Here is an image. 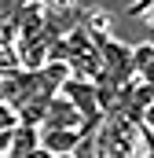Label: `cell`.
I'll use <instances>...</instances> for the list:
<instances>
[{
	"instance_id": "1",
	"label": "cell",
	"mask_w": 154,
	"mask_h": 158,
	"mask_svg": "<svg viewBox=\"0 0 154 158\" xmlns=\"http://www.w3.org/2000/svg\"><path fill=\"white\" fill-rule=\"evenodd\" d=\"M95 158H154V132L121 114H107L95 129Z\"/></svg>"
},
{
	"instance_id": "2",
	"label": "cell",
	"mask_w": 154,
	"mask_h": 158,
	"mask_svg": "<svg viewBox=\"0 0 154 158\" xmlns=\"http://www.w3.org/2000/svg\"><path fill=\"white\" fill-rule=\"evenodd\" d=\"M59 96H63V99H66L88 125H99V121H103V110H99V103H95V85H92V81L66 77L63 88H59Z\"/></svg>"
},
{
	"instance_id": "3",
	"label": "cell",
	"mask_w": 154,
	"mask_h": 158,
	"mask_svg": "<svg viewBox=\"0 0 154 158\" xmlns=\"http://www.w3.org/2000/svg\"><path fill=\"white\" fill-rule=\"evenodd\" d=\"M99 63H103V77L114 81V85H128L132 77V48L128 44H121V40H107V44H99Z\"/></svg>"
},
{
	"instance_id": "4",
	"label": "cell",
	"mask_w": 154,
	"mask_h": 158,
	"mask_svg": "<svg viewBox=\"0 0 154 158\" xmlns=\"http://www.w3.org/2000/svg\"><path fill=\"white\" fill-rule=\"evenodd\" d=\"M88 121L77 114L74 107L63 99V96H55L51 103H48V110H44V118H40V132H77V129H84Z\"/></svg>"
},
{
	"instance_id": "5",
	"label": "cell",
	"mask_w": 154,
	"mask_h": 158,
	"mask_svg": "<svg viewBox=\"0 0 154 158\" xmlns=\"http://www.w3.org/2000/svg\"><path fill=\"white\" fill-rule=\"evenodd\" d=\"M81 30L95 40V48H99V44H107V40L114 37V19H110L107 7H81Z\"/></svg>"
},
{
	"instance_id": "6",
	"label": "cell",
	"mask_w": 154,
	"mask_h": 158,
	"mask_svg": "<svg viewBox=\"0 0 154 158\" xmlns=\"http://www.w3.org/2000/svg\"><path fill=\"white\" fill-rule=\"evenodd\" d=\"M40 147V132L37 125H15L11 129V140H7V158H30L33 151Z\"/></svg>"
},
{
	"instance_id": "7",
	"label": "cell",
	"mask_w": 154,
	"mask_h": 158,
	"mask_svg": "<svg viewBox=\"0 0 154 158\" xmlns=\"http://www.w3.org/2000/svg\"><path fill=\"white\" fill-rule=\"evenodd\" d=\"M84 129H77V132H40H40V151H48V155H55V158H70L74 147H77V140L84 136Z\"/></svg>"
},
{
	"instance_id": "8",
	"label": "cell",
	"mask_w": 154,
	"mask_h": 158,
	"mask_svg": "<svg viewBox=\"0 0 154 158\" xmlns=\"http://www.w3.org/2000/svg\"><path fill=\"white\" fill-rule=\"evenodd\" d=\"M132 77L147 88H154V48L151 44H132Z\"/></svg>"
},
{
	"instance_id": "9",
	"label": "cell",
	"mask_w": 154,
	"mask_h": 158,
	"mask_svg": "<svg viewBox=\"0 0 154 158\" xmlns=\"http://www.w3.org/2000/svg\"><path fill=\"white\" fill-rule=\"evenodd\" d=\"M95 129H99V125H88V129H84V136L77 140V147H74L70 158H95Z\"/></svg>"
},
{
	"instance_id": "10",
	"label": "cell",
	"mask_w": 154,
	"mask_h": 158,
	"mask_svg": "<svg viewBox=\"0 0 154 158\" xmlns=\"http://www.w3.org/2000/svg\"><path fill=\"white\" fill-rule=\"evenodd\" d=\"M15 125H18V114H15L7 103H0V132H11Z\"/></svg>"
},
{
	"instance_id": "11",
	"label": "cell",
	"mask_w": 154,
	"mask_h": 158,
	"mask_svg": "<svg viewBox=\"0 0 154 158\" xmlns=\"http://www.w3.org/2000/svg\"><path fill=\"white\" fill-rule=\"evenodd\" d=\"M143 125L154 132V107H147V110H143Z\"/></svg>"
},
{
	"instance_id": "12",
	"label": "cell",
	"mask_w": 154,
	"mask_h": 158,
	"mask_svg": "<svg viewBox=\"0 0 154 158\" xmlns=\"http://www.w3.org/2000/svg\"><path fill=\"white\" fill-rule=\"evenodd\" d=\"M40 4H44V7H70L74 0H40Z\"/></svg>"
},
{
	"instance_id": "13",
	"label": "cell",
	"mask_w": 154,
	"mask_h": 158,
	"mask_svg": "<svg viewBox=\"0 0 154 158\" xmlns=\"http://www.w3.org/2000/svg\"><path fill=\"white\" fill-rule=\"evenodd\" d=\"M143 19H147V26H151V30H154V4H151V7H147V11H143Z\"/></svg>"
},
{
	"instance_id": "14",
	"label": "cell",
	"mask_w": 154,
	"mask_h": 158,
	"mask_svg": "<svg viewBox=\"0 0 154 158\" xmlns=\"http://www.w3.org/2000/svg\"><path fill=\"white\" fill-rule=\"evenodd\" d=\"M30 158H55V155H48V151H40V147H37V151H33Z\"/></svg>"
}]
</instances>
